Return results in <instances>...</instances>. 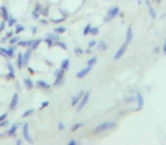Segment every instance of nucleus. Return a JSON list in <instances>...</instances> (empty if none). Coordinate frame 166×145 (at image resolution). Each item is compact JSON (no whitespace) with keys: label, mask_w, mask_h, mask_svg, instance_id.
Wrapping results in <instances>:
<instances>
[{"label":"nucleus","mask_w":166,"mask_h":145,"mask_svg":"<svg viewBox=\"0 0 166 145\" xmlns=\"http://www.w3.org/2000/svg\"><path fill=\"white\" fill-rule=\"evenodd\" d=\"M116 126L114 121H105V122H102L100 125H97L95 128H93V134H100V133H103L105 131H109L111 128H114Z\"/></svg>","instance_id":"f257e3e1"},{"label":"nucleus","mask_w":166,"mask_h":145,"mask_svg":"<svg viewBox=\"0 0 166 145\" xmlns=\"http://www.w3.org/2000/svg\"><path fill=\"white\" fill-rule=\"evenodd\" d=\"M119 13H120V8H119L117 6H114V7L110 8V9L107 10L106 17L104 18V22H110V21H112L113 18H115V17L119 15Z\"/></svg>","instance_id":"f03ea898"},{"label":"nucleus","mask_w":166,"mask_h":145,"mask_svg":"<svg viewBox=\"0 0 166 145\" xmlns=\"http://www.w3.org/2000/svg\"><path fill=\"white\" fill-rule=\"evenodd\" d=\"M89 96H90V92L89 91H87V92L84 93V95H83V98L80 99V101H79V103L77 104V109L76 111L77 112H79L87 104V102H88V100H89Z\"/></svg>","instance_id":"7ed1b4c3"},{"label":"nucleus","mask_w":166,"mask_h":145,"mask_svg":"<svg viewBox=\"0 0 166 145\" xmlns=\"http://www.w3.org/2000/svg\"><path fill=\"white\" fill-rule=\"evenodd\" d=\"M23 136H24V138H25L29 144H33V140H32V137H31V135H29V127H28V124H27V122H25V124L23 125Z\"/></svg>","instance_id":"20e7f679"},{"label":"nucleus","mask_w":166,"mask_h":145,"mask_svg":"<svg viewBox=\"0 0 166 145\" xmlns=\"http://www.w3.org/2000/svg\"><path fill=\"white\" fill-rule=\"evenodd\" d=\"M127 47H128V43L127 42H124L119 49H117V51H116V53L114 54V60H119L122 56H123V53L126 52V50H127Z\"/></svg>","instance_id":"39448f33"},{"label":"nucleus","mask_w":166,"mask_h":145,"mask_svg":"<svg viewBox=\"0 0 166 145\" xmlns=\"http://www.w3.org/2000/svg\"><path fill=\"white\" fill-rule=\"evenodd\" d=\"M136 101H137V103H138V106H137V111H139L142 109V107H143V103H145V100H143V96H142V94L141 93H137V95H136Z\"/></svg>","instance_id":"423d86ee"},{"label":"nucleus","mask_w":166,"mask_h":145,"mask_svg":"<svg viewBox=\"0 0 166 145\" xmlns=\"http://www.w3.org/2000/svg\"><path fill=\"white\" fill-rule=\"evenodd\" d=\"M36 86H38V89H43V90H50L51 89V85L48 82L43 80V79H38V82H36Z\"/></svg>","instance_id":"0eeeda50"},{"label":"nucleus","mask_w":166,"mask_h":145,"mask_svg":"<svg viewBox=\"0 0 166 145\" xmlns=\"http://www.w3.org/2000/svg\"><path fill=\"white\" fill-rule=\"evenodd\" d=\"M92 67L93 66H87L86 68L79 70V71L77 73V77H78V78H83V77H85L86 75H88V73L92 71Z\"/></svg>","instance_id":"6e6552de"},{"label":"nucleus","mask_w":166,"mask_h":145,"mask_svg":"<svg viewBox=\"0 0 166 145\" xmlns=\"http://www.w3.org/2000/svg\"><path fill=\"white\" fill-rule=\"evenodd\" d=\"M84 93H85V92H84V91L81 90L80 92H79V93H78V94H77L76 96H74V98L71 99V106H72V107H75V106H77V104L79 103V101H80V99L83 98V95H84Z\"/></svg>","instance_id":"1a4fd4ad"},{"label":"nucleus","mask_w":166,"mask_h":145,"mask_svg":"<svg viewBox=\"0 0 166 145\" xmlns=\"http://www.w3.org/2000/svg\"><path fill=\"white\" fill-rule=\"evenodd\" d=\"M18 100H19V96H18L17 93H15L13 95L12 101H10V104H9V109H10V110H14V109L17 107V104H18Z\"/></svg>","instance_id":"9d476101"},{"label":"nucleus","mask_w":166,"mask_h":145,"mask_svg":"<svg viewBox=\"0 0 166 145\" xmlns=\"http://www.w3.org/2000/svg\"><path fill=\"white\" fill-rule=\"evenodd\" d=\"M146 5H147V7H148V10H149V15H150V17H152L153 19H156L157 15H156V12H155L154 7L152 6L150 1H149V0H146Z\"/></svg>","instance_id":"9b49d317"},{"label":"nucleus","mask_w":166,"mask_h":145,"mask_svg":"<svg viewBox=\"0 0 166 145\" xmlns=\"http://www.w3.org/2000/svg\"><path fill=\"white\" fill-rule=\"evenodd\" d=\"M33 41L34 40H25V41H18L17 42V45L19 47H25V48H31V45L33 44Z\"/></svg>","instance_id":"f8f14e48"},{"label":"nucleus","mask_w":166,"mask_h":145,"mask_svg":"<svg viewBox=\"0 0 166 145\" xmlns=\"http://www.w3.org/2000/svg\"><path fill=\"white\" fill-rule=\"evenodd\" d=\"M16 66L19 69H22L24 67V58H23V53H18L17 56V60H16Z\"/></svg>","instance_id":"ddd939ff"},{"label":"nucleus","mask_w":166,"mask_h":145,"mask_svg":"<svg viewBox=\"0 0 166 145\" xmlns=\"http://www.w3.org/2000/svg\"><path fill=\"white\" fill-rule=\"evenodd\" d=\"M31 54H32V49H31V48L23 54V58H24V66H27V65H28V61H29V59H31Z\"/></svg>","instance_id":"4468645a"},{"label":"nucleus","mask_w":166,"mask_h":145,"mask_svg":"<svg viewBox=\"0 0 166 145\" xmlns=\"http://www.w3.org/2000/svg\"><path fill=\"white\" fill-rule=\"evenodd\" d=\"M7 68H8V77L9 78H15V68L10 63H7Z\"/></svg>","instance_id":"2eb2a0df"},{"label":"nucleus","mask_w":166,"mask_h":145,"mask_svg":"<svg viewBox=\"0 0 166 145\" xmlns=\"http://www.w3.org/2000/svg\"><path fill=\"white\" fill-rule=\"evenodd\" d=\"M17 128H18V124H15V125H13V126L9 128V131L7 132V134H8L10 137H15V136H16V132H17Z\"/></svg>","instance_id":"dca6fc26"},{"label":"nucleus","mask_w":166,"mask_h":145,"mask_svg":"<svg viewBox=\"0 0 166 145\" xmlns=\"http://www.w3.org/2000/svg\"><path fill=\"white\" fill-rule=\"evenodd\" d=\"M64 74H66V70L62 68H59L54 71V76L55 78H64Z\"/></svg>","instance_id":"f3484780"},{"label":"nucleus","mask_w":166,"mask_h":145,"mask_svg":"<svg viewBox=\"0 0 166 145\" xmlns=\"http://www.w3.org/2000/svg\"><path fill=\"white\" fill-rule=\"evenodd\" d=\"M133 39V32H132V28L131 27H128L127 30V38H126V42L127 43H131V41Z\"/></svg>","instance_id":"a211bd4d"},{"label":"nucleus","mask_w":166,"mask_h":145,"mask_svg":"<svg viewBox=\"0 0 166 145\" xmlns=\"http://www.w3.org/2000/svg\"><path fill=\"white\" fill-rule=\"evenodd\" d=\"M0 12H1V15H2V18H3L5 21H8L9 14H8V9H7V7H6V6H2V7H1V9H0Z\"/></svg>","instance_id":"6ab92c4d"},{"label":"nucleus","mask_w":166,"mask_h":145,"mask_svg":"<svg viewBox=\"0 0 166 145\" xmlns=\"http://www.w3.org/2000/svg\"><path fill=\"white\" fill-rule=\"evenodd\" d=\"M15 49H16L15 44H12V47L7 49V57L8 58H14L15 57Z\"/></svg>","instance_id":"aec40b11"},{"label":"nucleus","mask_w":166,"mask_h":145,"mask_svg":"<svg viewBox=\"0 0 166 145\" xmlns=\"http://www.w3.org/2000/svg\"><path fill=\"white\" fill-rule=\"evenodd\" d=\"M24 84H25V87L27 89V90H32V89L34 87V84H33L32 79H29V78L24 79Z\"/></svg>","instance_id":"412c9836"},{"label":"nucleus","mask_w":166,"mask_h":145,"mask_svg":"<svg viewBox=\"0 0 166 145\" xmlns=\"http://www.w3.org/2000/svg\"><path fill=\"white\" fill-rule=\"evenodd\" d=\"M97 44H98V45H97V49H98L100 51H104V50L107 49V44H106L105 41H100Z\"/></svg>","instance_id":"4be33fe9"},{"label":"nucleus","mask_w":166,"mask_h":145,"mask_svg":"<svg viewBox=\"0 0 166 145\" xmlns=\"http://www.w3.org/2000/svg\"><path fill=\"white\" fill-rule=\"evenodd\" d=\"M53 45H55V47H60L61 49H64V50H68V47H67V44L64 43V42H61V41H54V43H53Z\"/></svg>","instance_id":"5701e85b"},{"label":"nucleus","mask_w":166,"mask_h":145,"mask_svg":"<svg viewBox=\"0 0 166 145\" xmlns=\"http://www.w3.org/2000/svg\"><path fill=\"white\" fill-rule=\"evenodd\" d=\"M69 65H70V60L69 59H64L61 61V68L64 70H68L69 69Z\"/></svg>","instance_id":"b1692460"},{"label":"nucleus","mask_w":166,"mask_h":145,"mask_svg":"<svg viewBox=\"0 0 166 145\" xmlns=\"http://www.w3.org/2000/svg\"><path fill=\"white\" fill-rule=\"evenodd\" d=\"M34 112H35V109H33V108H31V109H27L25 112L22 115V118H26V117H28V116L33 115Z\"/></svg>","instance_id":"393cba45"},{"label":"nucleus","mask_w":166,"mask_h":145,"mask_svg":"<svg viewBox=\"0 0 166 145\" xmlns=\"http://www.w3.org/2000/svg\"><path fill=\"white\" fill-rule=\"evenodd\" d=\"M7 22H8V26L13 27L14 25H16V22H17V19H16L14 16H9Z\"/></svg>","instance_id":"a878e982"},{"label":"nucleus","mask_w":166,"mask_h":145,"mask_svg":"<svg viewBox=\"0 0 166 145\" xmlns=\"http://www.w3.org/2000/svg\"><path fill=\"white\" fill-rule=\"evenodd\" d=\"M67 28L64 26H59V27H55L54 28V33H58V34H62V33H66Z\"/></svg>","instance_id":"bb28decb"},{"label":"nucleus","mask_w":166,"mask_h":145,"mask_svg":"<svg viewBox=\"0 0 166 145\" xmlns=\"http://www.w3.org/2000/svg\"><path fill=\"white\" fill-rule=\"evenodd\" d=\"M40 43H41V40L38 39V40H34L33 41V44L31 45V49H32V51L33 50H35V49H38V47L40 45Z\"/></svg>","instance_id":"cd10ccee"},{"label":"nucleus","mask_w":166,"mask_h":145,"mask_svg":"<svg viewBox=\"0 0 166 145\" xmlns=\"http://www.w3.org/2000/svg\"><path fill=\"white\" fill-rule=\"evenodd\" d=\"M48 38H50V39L53 40V41H59V40H60V36H59V34H58V33H55V34H51V33H49V34H48Z\"/></svg>","instance_id":"c85d7f7f"},{"label":"nucleus","mask_w":166,"mask_h":145,"mask_svg":"<svg viewBox=\"0 0 166 145\" xmlns=\"http://www.w3.org/2000/svg\"><path fill=\"white\" fill-rule=\"evenodd\" d=\"M84 126V124L83 122H78V124H75L72 127H71V132H76V131H78L80 127H83Z\"/></svg>","instance_id":"c756f323"},{"label":"nucleus","mask_w":166,"mask_h":145,"mask_svg":"<svg viewBox=\"0 0 166 145\" xmlns=\"http://www.w3.org/2000/svg\"><path fill=\"white\" fill-rule=\"evenodd\" d=\"M96 63H97V58H96V57H93V58H90L89 60L87 61V65H88V66H94Z\"/></svg>","instance_id":"7c9ffc66"},{"label":"nucleus","mask_w":166,"mask_h":145,"mask_svg":"<svg viewBox=\"0 0 166 145\" xmlns=\"http://www.w3.org/2000/svg\"><path fill=\"white\" fill-rule=\"evenodd\" d=\"M24 30H25V27L23 26V25H20V24H17V25H16V30H15V32H16L17 34H19V33H20V32H23Z\"/></svg>","instance_id":"2f4dec72"},{"label":"nucleus","mask_w":166,"mask_h":145,"mask_svg":"<svg viewBox=\"0 0 166 145\" xmlns=\"http://www.w3.org/2000/svg\"><path fill=\"white\" fill-rule=\"evenodd\" d=\"M44 43L49 47V48H51L52 45H53V43H54V41L53 40H51L50 38H46V39H44Z\"/></svg>","instance_id":"473e14b6"},{"label":"nucleus","mask_w":166,"mask_h":145,"mask_svg":"<svg viewBox=\"0 0 166 145\" xmlns=\"http://www.w3.org/2000/svg\"><path fill=\"white\" fill-rule=\"evenodd\" d=\"M75 54H77L78 57H80V56H83V54H84V50H83L81 48H79V47H78V48L75 49Z\"/></svg>","instance_id":"72a5a7b5"},{"label":"nucleus","mask_w":166,"mask_h":145,"mask_svg":"<svg viewBox=\"0 0 166 145\" xmlns=\"http://www.w3.org/2000/svg\"><path fill=\"white\" fill-rule=\"evenodd\" d=\"M90 28H92V25H90V24H87V25L85 26V28H84V35H87V34H89Z\"/></svg>","instance_id":"f704fd0d"},{"label":"nucleus","mask_w":166,"mask_h":145,"mask_svg":"<svg viewBox=\"0 0 166 145\" xmlns=\"http://www.w3.org/2000/svg\"><path fill=\"white\" fill-rule=\"evenodd\" d=\"M98 32H100V30H98V27H92L90 28V34L92 35H96V34H98Z\"/></svg>","instance_id":"c9c22d12"},{"label":"nucleus","mask_w":166,"mask_h":145,"mask_svg":"<svg viewBox=\"0 0 166 145\" xmlns=\"http://www.w3.org/2000/svg\"><path fill=\"white\" fill-rule=\"evenodd\" d=\"M133 101H136V98H133V96H127V98H124V102H127V103H131V102H133Z\"/></svg>","instance_id":"e433bc0d"},{"label":"nucleus","mask_w":166,"mask_h":145,"mask_svg":"<svg viewBox=\"0 0 166 145\" xmlns=\"http://www.w3.org/2000/svg\"><path fill=\"white\" fill-rule=\"evenodd\" d=\"M40 15H41L40 12H36V10H33V12H32V16H33L34 19H40Z\"/></svg>","instance_id":"4c0bfd02"},{"label":"nucleus","mask_w":166,"mask_h":145,"mask_svg":"<svg viewBox=\"0 0 166 145\" xmlns=\"http://www.w3.org/2000/svg\"><path fill=\"white\" fill-rule=\"evenodd\" d=\"M18 41H19V39H18L17 36H12V38H10V41H9V43H10V45H12V44H16Z\"/></svg>","instance_id":"58836bf2"},{"label":"nucleus","mask_w":166,"mask_h":145,"mask_svg":"<svg viewBox=\"0 0 166 145\" xmlns=\"http://www.w3.org/2000/svg\"><path fill=\"white\" fill-rule=\"evenodd\" d=\"M41 14H42L43 16H45V17H46V16L49 15V8H48V7H45V8H43V9L41 10Z\"/></svg>","instance_id":"ea45409f"},{"label":"nucleus","mask_w":166,"mask_h":145,"mask_svg":"<svg viewBox=\"0 0 166 145\" xmlns=\"http://www.w3.org/2000/svg\"><path fill=\"white\" fill-rule=\"evenodd\" d=\"M49 103H50L49 101H44V102H42V104H41V107H40V110H43L45 107L49 106Z\"/></svg>","instance_id":"a19ab883"},{"label":"nucleus","mask_w":166,"mask_h":145,"mask_svg":"<svg viewBox=\"0 0 166 145\" xmlns=\"http://www.w3.org/2000/svg\"><path fill=\"white\" fill-rule=\"evenodd\" d=\"M42 9H43V8H42V5L38 2V3L35 5V9H34V10H36V12H40V13H41V10H42Z\"/></svg>","instance_id":"79ce46f5"},{"label":"nucleus","mask_w":166,"mask_h":145,"mask_svg":"<svg viewBox=\"0 0 166 145\" xmlns=\"http://www.w3.org/2000/svg\"><path fill=\"white\" fill-rule=\"evenodd\" d=\"M96 44H97V42H96L95 40H93V41H89V43H88V48H90V49H92V48H93V47H95Z\"/></svg>","instance_id":"37998d69"},{"label":"nucleus","mask_w":166,"mask_h":145,"mask_svg":"<svg viewBox=\"0 0 166 145\" xmlns=\"http://www.w3.org/2000/svg\"><path fill=\"white\" fill-rule=\"evenodd\" d=\"M8 125V120H2V121H0V128H2V127H5V126H7Z\"/></svg>","instance_id":"c03bdc74"},{"label":"nucleus","mask_w":166,"mask_h":145,"mask_svg":"<svg viewBox=\"0 0 166 145\" xmlns=\"http://www.w3.org/2000/svg\"><path fill=\"white\" fill-rule=\"evenodd\" d=\"M58 129H59V131H64V122L59 121V124H58Z\"/></svg>","instance_id":"a18cd8bd"},{"label":"nucleus","mask_w":166,"mask_h":145,"mask_svg":"<svg viewBox=\"0 0 166 145\" xmlns=\"http://www.w3.org/2000/svg\"><path fill=\"white\" fill-rule=\"evenodd\" d=\"M66 19H67V18L62 17V18H60V19H52V22H53V23H57V24H58V23H61V22H64V21H66Z\"/></svg>","instance_id":"49530a36"},{"label":"nucleus","mask_w":166,"mask_h":145,"mask_svg":"<svg viewBox=\"0 0 166 145\" xmlns=\"http://www.w3.org/2000/svg\"><path fill=\"white\" fill-rule=\"evenodd\" d=\"M59 12L64 15L62 17H64V18H67V17H68V12H64V9H59Z\"/></svg>","instance_id":"de8ad7c7"},{"label":"nucleus","mask_w":166,"mask_h":145,"mask_svg":"<svg viewBox=\"0 0 166 145\" xmlns=\"http://www.w3.org/2000/svg\"><path fill=\"white\" fill-rule=\"evenodd\" d=\"M13 35H14V32L13 31H9V32L7 33V35H6V36H7V39H10Z\"/></svg>","instance_id":"09e8293b"},{"label":"nucleus","mask_w":166,"mask_h":145,"mask_svg":"<svg viewBox=\"0 0 166 145\" xmlns=\"http://www.w3.org/2000/svg\"><path fill=\"white\" fill-rule=\"evenodd\" d=\"M5 26H6V24L2 22V23H0V32H2L3 30H5Z\"/></svg>","instance_id":"8fccbe9b"},{"label":"nucleus","mask_w":166,"mask_h":145,"mask_svg":"<svg viewBox=\"0 0 166 145\" xmlns=\"http://www.w3.org/2000/svg\"><path fill=\"white\" fill-rule=\"evenodd\" d=\"M7 116H8L7 113H3V115H1V116H0V121H2V120H5V119L7 118Z\"/></svg>","instance_id":"3c124183"},{"label":"nucleus","mask_w":166,"mask_h":145,"mask_svg":"<svg viewBox=\"0 0 166 145\" xmlns=\"http://www.w3.org/2000/svg\"><path fill=\"white\" fill-rule=\"evenodd\" d=\"M77 142L75 141V140H71V141H69V143H68V145H76Z\"/></svg>","instance_id":"603ef678"},{"label":"nucleus","mask_w":166,"mask_h":145,"mask_svg":"<svg viewBox=\"0 0 166 145\" xmlns=\"http://www.w3.org/2000/svg\"><path fill=\"white\" fill-rule=\"evenodd\" d=\"M40 22L42 23V24H44V25H46L49 22H48V19H40Z\"/></svg>","instance_id":"864d4df0"},{"label":"nucleus","mask_w":166,"mask_h":145,"mask_svg":"<svg viewBox=\"0 0 166 145\" xmlns=\"http://www.w3.org/2000/svg\"><path fill=\"white\" fill-rule=\"evenodd\" d=\"M163 51H164V54H166V38H165V43L163 45Z\"/></svg>","instance_id":"5fc2aeb1"},{"label":"nucleus","mask_w":166,"mask_h":145,"mask_svg":"<svg viewBox=\"0 0 166 145\" xmlns=\"http://www.w3.org/2000/svg\"><path fill=\"white\" fill-rule=\"evenodd\" d=\"M38 32V27L36 26H33V34H35Z\"/></svg>","instance_id":"6e6d98bb"},{"label":"nucleus","mask_w":166,"mask_h":145,"mask_svg":"<svg viewBox=\"0 0 166 145\" xmlns=\"http://www.w3.org/2000/svg\"><path fill=\"white\" fill-rule=\"evenodd\" d=\"M23 144V141L22 140H17V145H22Z\"/></svg>","instance_id":"4d7b16f0"},{"label":"nucleus","mask_w":166,"mask_h":145,"mask_svg":"<svg viewBox=\"0 0 166 145\" xmlns=\"http://www.w3.org/2000/svg\"><path fill=\"white\" fill-rule=\"evenodd\" d=\"M154 52H159V48H155V49H154Z\"/></svg>","instance_id":"13d9d810"},{"label":"nucleus","mask_w":166,"mask_h":145,"mask_svg":"<svg viewBox=\"0 0 166 145\" xmlns=\"http://www.w3.org/2000/svg\"><path fill=\"white\" fill-rule=\"evenodd\" d=\"M28 71H31V73H32V74H34V70H33V69H32V68H31V67H28Z\"/></svg>","instance_id":"bf43d9fd"},{"label":"nucleus","mask_w":166,"mask_h":145,"mask_svg":"<svg viewBox=\"0 0 166 145\" xmlns=\"http://www.w3.org/2000/svg\"><path fill=\"white\" fill-rule=\"evenodd\" d=\"M161 1H162V0H156V2H157V3H161Z\"/></svg>","instance_id":"052dcab7"}]
</instances>
